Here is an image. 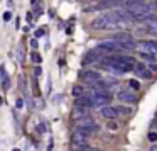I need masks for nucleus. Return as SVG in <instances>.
<instances>
[{
    "instance_id": "obj_16",
    "label": "nucleus",
    "mask_w": 157,
    "mask_h": 151,
    "mask_svg": "<svg viewBox=\"0 0 157 151\" xmlns=\"http://www.w3.org/2000/svg\"><path fill=\"white\" fill-rule=\"evenodd\" d=\"M108 127H110L112 131H115L117 127H118V126H117V122H115V119H113V120H110V122H108Z\"/></svg>"
},
{
    "instance_id": "obj_22",
    "label": "nucleus",
    "mask_w": 157,
    "mask_h": 151,
    "mask_svg": "<svg viewBox=\"0 0 157 151\" xmlns=\"http://www.w3.org/2000/svg\"><path fill=\"white\" fill-rule=\"evenodd\" d=\"M31 46H32V48H37V41H36V39H32V41H31Z\"/></svg>"
},
{
    "instance_id": "obj_11",
    "label": "nucleus",
    "mask_w": 157,
    "mask_h": 151,
    "mask_svg": "<svg viewBox=\"0 0 157 151\" xmlns=\"http://www.w3.org/2000/svg\"><path fill=\"white\" fill-rule=\"evenodd\" d=\"M2 82H4V88L7 90L9 85H10V82H9V75H7V70H5V66H2Z\"/></svg>"
},
{
    "instance_id": "obj_1",
    "label": "nucleus",
    "mask_w": 157,
    "mask_h": 151,
    "mask_svg": "<svg viewBox=\"0 0 157 151\" xmlns=\"http://www.w3.org/2000/svg\"><path fill=\"white\" fill-rule=\"evenodd\" d=\"M135 75L139 76V78H144V80H150L152 78V70L149 68L147 65H144V63H135Z\"/></svg>"
},
{
    "instance_id": "obj_12",
    "label": "nucleus",
    "mask_w": 157,
    "mask_h": 151,
    "mask_svg": "<svg viewBox=\"0 0 157 151\" xmlns=\"http://www.w3.org/2000/svg\"><path fill=\"white\" fill-rule=\"evenodd\" d=\"M118 114H123V116H130V114H132V110L130 109H127V107H118Z\"/></svg>"
},
{
    "instance_id": "obj_5",
    "label": "nucleus",
    "mask_w": 157,
    "mask_h": 151,
    "mask_svg": "<svg viewBox=\"0 0 157 151\" xmlns=\"http://www.w3.org/2000/svg\"><path fill=\"white\" fill-rule=\"evenodd\" d=\"M100 51L101 49L96 48V49H91L85 55V59H83V65H90V63H95L96 59H100Z\"/></svg>"
},
{
    "instance_id": "obj_8",
    "label": "nucleus",
    "mask_w": 157,
    "mask_h": 151,
    "mask_svg": "<svg viewBox=\"0 0 157 151\" xmlns=\"http://www.w3.org/2000/svg\"><path fill=\"white\" fill-rule=\"evenodd\" d=\"M100 49H103V51H108V53H113V51H118V43L117 41H106V43H101V44L98 46Z\"/></svg>"
},
{
    "instance_id": "obj_18",
    "label": "nucleus",
    "mask_w": 157,
    "mask_h": 151,
    "mask_svg": "<svg viewBox=\"0 0 157 151\" xmlns=\"http://www.w3.org/2000/svg\"><path fill=\"white\" fill-rule=\"evenodd\" d=\"M130 87H132L133 90H139V83H137L135 80H132V82H130Z\"/></svg>"
},
{
    "instance_id": "obj_25",
    "label": "nucleus",
    "mask_w": 157,
    "mask_h": 151,
    "mask_svg": "<svg viewBox=\"0 0 157 151\" xmlns=\"http://www.w3.org/2000/svg\"><path fill=\"white\" fill-rule=\"evenodd\" d=\"M150 151H157V144H155V146H152V148H150Z\"/></svg>"
},
{
    "instance_id": "obj_7",
    "label": "nucleus",
    "mask_w": 157,
    "mask_h": 151,
    "mask_svg": "<svg viewBox=\"0 0 157 151\" xmlns=\"http://www.w3.org/2000/svg\"><path fill=\"white\" fill-rule=\"evenodd\" d=\"M101 114H103L105 119L113 120V119H117V116H118V110L113 109V107H110V105H106V107H103V109H101Z\"/></svg>"
},
{
    "instance_id": "obj_24",
    "label": "nucleus",
    "mask_w": 157,
    "mask_h": 151,
    "mask_svg": "<svg viewBox=\"0 0 157 151\" xmlns=\"http://www.w3.org/2000/svg\"><path fill=\"white\" fill-rule=\"evenodd\" d=\"M22 104H24V102H22V99H19V100H17V109H21Z\"/></svg>"
},
{
    "instance_id": "obj_17",
    "label": "nucleus",
    "mask_w": 157,
    "mask_h": 151,
    "mask_svg": "<svg viewBox=\"0 0 157 151\" xmlns=\"http://www.w3.org/2000/svg\"><path fill=\"white\" fill-rule=\"evenodd\" d=\"M79 151H98V149H95V148H90V146H86V144H85V146H83Z\"/></svg>"
},
{
    "instance_id": "obj_26",
    "label": "nucleus",
    "mask_w": 157,
    "mask_h": 151,
    "mask_svg": "<svg viewBox=\"0 0 157 151\" xmlns=\"http://www.w3.org/2000/svg\"><path fill=\"white\" fill-rule=\"evenodd\" d=\"M12 151H19V149H12Z\"/></svg>"
},
{
    "instance_id": "obj_3",
    "label": "nucleus",
    "mask_w": 157,
    "mask_h": 151,
    "mask_svg": "<svg viewBox=\"0 0 157 151\" xmlns=\"http://www.w3.org/2000/svg\"><path fill=\"white\" fill-rule=\"evenodd\" d=\"M117 97H118L122 102H127V104L137 102V93L133 92V90H122V92H118Z\"/></svg>"
},
{
    "instance_id": "obj_19",
    "label": "nucleus",
    "mask_w": 157,
    "mask_h": 151,
    "mask_svg": "<svg viewBox=\"0 0 157 151\" xmlns=\"http://www.w3.org/2000/svg\"><path fill=\"white\" fill-rule=\"evenodd\" d=\"M12 19V12H5L4 14V21H10Z\"/></svg>"
},
{
    "instance_id": "obj_13",
    "label": "nucleus",
    "mask_w": 157,
    "mask_h": 151,
    "mask_svg": "<svg viewBox=\"0 0 157 151\" xmlns=\"http://www.w3.org/2000/svg\"><path fill=\"white\" fill-rule=\"evenodd\" d=\"M31 59H32L34 63H41V61H42V58H41V55H39V53H32V55H31Z\"/></svg>"
},
{
    "instance_id": "obj_9",
    "label": "nucleus",
    "mask_w": 157,
    "mask_h": 151,
    "mask_svg": "<svg viewBox=\"0 0 157 151\" xmlns=\"http://www.w3.org/2000/svg\"><path fill=\"white\" fill-rule=\"evenodd\" d=\"M137 43L133 41V39H128V41H122L118 43V49H122V51H133V49L137 48Z\"/></svg>"
},
{
    "instance_id": "obj_2",
    "label": "nucleus",
    "mask_w": 157,
    "mask_h": 151,
    "mask_svg": "<svg viewBox=\"0 0 157 151\" xmlns=\"http://www.w3.org/2000/svg\"><path fill=\"white\" fill-rule=\"evenodd\" d=\"M86 136H88V133H86L85 129H76L75 133H73V137H71V141H73V144H78V146H85L86 144Z\"/></svg>"
},
{
    "instance_id": "obj_4",
    "label": "nucleus",
    "mask_w": 157,
    "mask_h": 151,
    "mask_svg": "<svg viewBox=\"0 0 157 151\" xmlns=\"http://www.w3.org/2000/svg\"><path fill=\"white\" fill-rule=\"evenodd\" d=\"M83 78H85V82L88 83L90 87H93L95 83L101 82V76H100L98 71H85L83 73Z\"/></svg>"
},
{
    "instance_id": "obj_6",
    "label": "nucleus",
    "mask_w": 157,
    "mask_h": 151,
    "mask_svg": "<svg viewBox=\"0 0 157 151\" xmlns=\"http://www.w3.org/2000/svg\"><path fill=\"white\" fill-rule=\"evenodd\" d=\"M91 27L93 29H106L108 27V21H106L105 15H100V17H96L91 21Z\"/></svg>"
},
{
    "instance_id": "obj_23",
    "label": "nucleus",
    "mask_w": 157,
    "mask_h": 151,
    "mask_svg": "<svg viewBox=\"0 0 157 151\" xmlns=\"http://www.w3.org/2000/svg\"><path fill=\"white\" fill-rule=\"evenodd\" d=\"M34 73H36V75H41V73H42V70H41V68H39V66H37V68L34 70Z\"/></svg>"
},
{
    "instance_id": "obj_21",
    "label": "nucleus",
    "mask_w": 157,
    "mask_h": 151,
    "mask_svg": "<svg viewBox=\"0 0 157 151\" xmlns=\"http://www.w3.org/2000/svg\"><path fill=\"white\" fill-rule=\"evenodd\" d=\"M41 36H44V31H42V29H39V31L36 32V38H41Z\"/></svg>"
},
{
    "instance_id": "obj_20",
    "label": "nucleus",
    "mask_w": 157,
    "mask_h": 151,
    "mask_svg": "<svg viewBox=\"0 0 157 151\" xmlns=\"http://www.w3.org/2000/svg\"><path fill=\"white\" fill-rule=\"evenodd\" d=\"M149 139L150 141H157V133H150L149 134Z\"/></svg>"
},
{
    "instance_id": "obj_15",
    "label": "nucleus",
    "mask_w": 157,
    "mask_h": 151,
    "mask_svg": "<svg viewBox=\"0 0 157 151\" xmlns=\"http://www.w3.org/2000/svg\"><path fill=\"white\" fill-rule=\"evenodd\" d=\"M147 66H149L152 71H157V63L155 61H149V63H147Z\"/></svg>"
},
{
    "instance_id": "obj_10",
    "label": "nucleus",
    "mask_w": 157,
    "mask_h": 151,
    "mask_svg": "<svg viewBox=\"0 0 157 151\" xmlns=\"http://www.w3.org/2000/svg\"><path fill=\"white\" fill-rule=\"evenodd\" d=\"M112 39L117 41V43H122V41H128V39H132V36H130L128 32H117V34L112 36Z\"/></svg>"
},
{
    "instance_id": "obj_14",
    "label": "nucleus",
    "mask_w": 157,
    "mask_h": 151,
    "mask_svg": "<svg viewBox=\"0 0 157 151\" xmlns=\"http://www.w3.org/2000/svg\"><path fill=\"white\" fill-rule=\"evenodd\" d=\"M73 95H75V97H81L83 95V88H81V87H75V88H73Z\"/></svg>"
}]
</instances>
